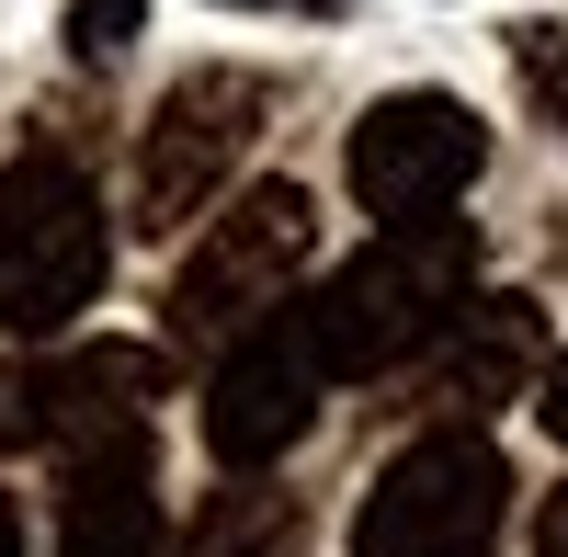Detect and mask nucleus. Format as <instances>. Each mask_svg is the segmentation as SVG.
Segmentation results:
<instances>
[{
  "instance_id": "obj_4",
  "label": "nucleus",
  "mask_w": 568,
  "mask_h": 557,
  "mask_svg": "<svg viewBox=\"0 0 568 557\" xmlns=\"http://www.w3.org/2000/svg\"><path fill=\"white\" fill-rule=\"evenodd\" d=\"M262 114H273V91L251 69L171 80L149 136H136V171H125V227L136 240H182L194 216H216L227 182H240V160H251V136H262Z\"/></svg>"
},
{
  "instance_id": "obj_14",
  "label": "nucleus",
  "mask_w": 568,
  "mask_h": 557,
  "mask_svg": "<svg viewBox=\"0 0 568 557\" xmlns=\"http://www.w3.org/2000/svg\"><path fill=\"white\" fill-rule=\"evenodd\" d=\"M546 433H557V444H568V353H557V364H546Z\"/></svg>"
},
{
  "instance_id": "obj_15",
  "label": "nucleus",
  "mask_w": 568,
  "mask_h": 557,
  "mask_svg": "<svg viewBox=\"0 0 568 557\" xmlns=\"http://www.w3.org/2000/svg\"><path fill=\"white\" fill-rule=\"evenodd\" d=\"M0 557H23V513H12V489H0Z\"/></svg>"
},
{
  "instance_id": "obj_16",
  "label": "nucleus",
  "mask_w": 568,
  "mask_h": 557,
  "mask_svg": "<svg viewBox=\"0 0 568 557\" xmlns=\"http://www.w3.org/2000/svg\"><path fill=\"white\" fill-rule=\"evenodd\" d=\"M307 12H318V0H307Z\"/></svg>"
},
{
  "instance_id": "obj_6",
  "label": "nucleus",
  "mask_w": 568,
  "mask_h": 557,
  "mask_svg": "<svg viewBox=\"0 0 568 557\" xmlns=\"http://www.w3.org/2000/svg\"><path fill=\"white\" fill-rule=\"evenodd\" d=\"M171 387L160 342H69L0 364V455H103L149 433V398Z\"/></svg>"
},
{
  "instance_id": "obj_2",
  "label": "nucleus",
  "mask_w": 568,
  "mask_h": 557,
  "mask_svg": "<svg viewBox=\"0 0 568 557\" xmlns=\"http://www.w3.org/2000/svg\"><path fill=\"white\" fill-rule=\"evenodd\" d=\"M307 262H318L307 182H251V194H227L205 216V240L182 251V273H171V353H240L262 318L296 307Z\"/></svg>"
},
{
  "instance_id": "obj_13",
  "label": "nucleus",
  "mask_w": 568,
  "mask_h": 557,
  "mask_svg": "<svg viewBox=\"0 0 568 557\" xmlns=\"http://www.w3.org/2000/svg\"><path fill=\"white\" fill-rule=\"evenodd\" d=\"M535 557H568V489H557L546 513H535Z\"/></svg>"
},
{
  "instance_id": "obj_9",
  "label": "nucleus",
  "mask_w": 568,
  "mask_h": 557,
  "mask_svg": "<svg viewBox=\"0 0 568 557\" xmlns=\"http://www.w3.org/2000/svg\"><path fill=\"white\" fill-rule=\"evenodd\" d=\"M546 364V307L535 296H466L455 331L420 353V409H455L444 433H478V409L524 398Z\"/></svg>"
},
{
  "instance_id": "obj_3",
  "label": "nucleus",
  "mask_w": 568,
  "mask_h": 557,
  "mask_svg": "<svg viewBox=\"0 0 568 557\" xmlns=\"http://www.w3.org/2000/svg\"><path fill=\"white\" fill-rule=\"evenodd\" d=\"M114 262V216L69 160H12L0 171V331L45 342L103 296Z\"/></svg>"
},
{
  "instance_id": "obj_1",
  "label": "nucleus",
  "mask_w": 568,
  "mask_h": 557,
  "mask_svg": "<svg viewBox=\"0 0 568 557\" xmlns=\"http://www.w3.org/2000/svg\"><path fill=\"white\" fill-rule=\"evenodd\" d=\"M466 296H478V240H466V216H420V227H375L329 285L296 296V318H307V342L329 364V387H364V376L420 364L455 331Z\"/></svg>"
},
{
  "instance_id": "obj_10",
  "label": "nucleus",
  "mask_w": 568,
  "mask_h": 557,
  "mask_svg": "<svg viewBox=\"0 0 568 557\" xmlns=\"http://www.w3.org/2000/svg\"><path fill=\"white\" fill-rule=\"evenodd\" d=\"M58 557H160V478H149V433L80 455L58 489Z\"/></svg>"
},
{
  "instance_id": "obj_5",
  "label": "nucleus",
  "mask_w": 568,
  "mask_h": 557,
  "mask_svg": "<svg viewBox=\"0 0 568 557\" xmlns=\"http://www.w3.org/2000/svg\"><path fill=\"white\" fill-rule=\"evenodd\" d=\"M511 524V467L489 433H420L375 467L364 513H353V557H500Z\"/></svg>"
},
{
  "instance_id": "obj_12",
  "label": "nucleus",
  "mask_w": 568,
  "mask_h": 557,
  "mask_svg": "<svg viewBox=\"0 0 568 557\" xmlns=\"http://www.w3.org/2000/svg\"><path fill=\"white\" fill-rule=\"evenodd\" d=\"M136 23H149L136 0H69V45H80V58H114Z\"/></svg>"
},
{
  "instance_id": "obj_8",
  "label": "nucleus",
  "mask_w": 568,
  "mask_h": 557,
  "mask_svg": "<svg viewBox=\"0 0 568 557\" xmlns=\"http://www.w3.org/2000/svg\"><path fill=\"white\" fill-rule=\"evenodd\" d=\"M318 398H329V364L307 342V318L284 307V318H262L240 353H216V376H205V455L227 478H262L273 455L318 422Z\"/></svg>"
},
{
  "instance_id": "obj_7",
  "label": "nucleus",
  "mask_w": 568,
  "mask_h": 557,
  "mask_svg": "<svg viewBox=\"0 0 568 557\" xmlns=\"http://www.w3.org/2000/svg\"><path fill=\"white\" fill-rule=\"evenodd\" d=\"M489 160V125L455 103V91H387L364 125H353V205L375 227H420V216H455V194L478 182Z\"/></svg>"
},
{
  "instance_id": "obj_11",
  "label": "nucleus",
  "mask_w": 568,
  "mask_h": 557,
  "mask_svg": "<svg viewBox=\"0 0 568 557\" xmlns=\"http://www.w3.org/2000/svg\"><path fill=\"white\" fill-rule=\"evenodd\" d=\"M296 546H307V500L273 489V478H227V489H205L194 535H182V557H296Z\"/></svg>"
}]
</instances>
